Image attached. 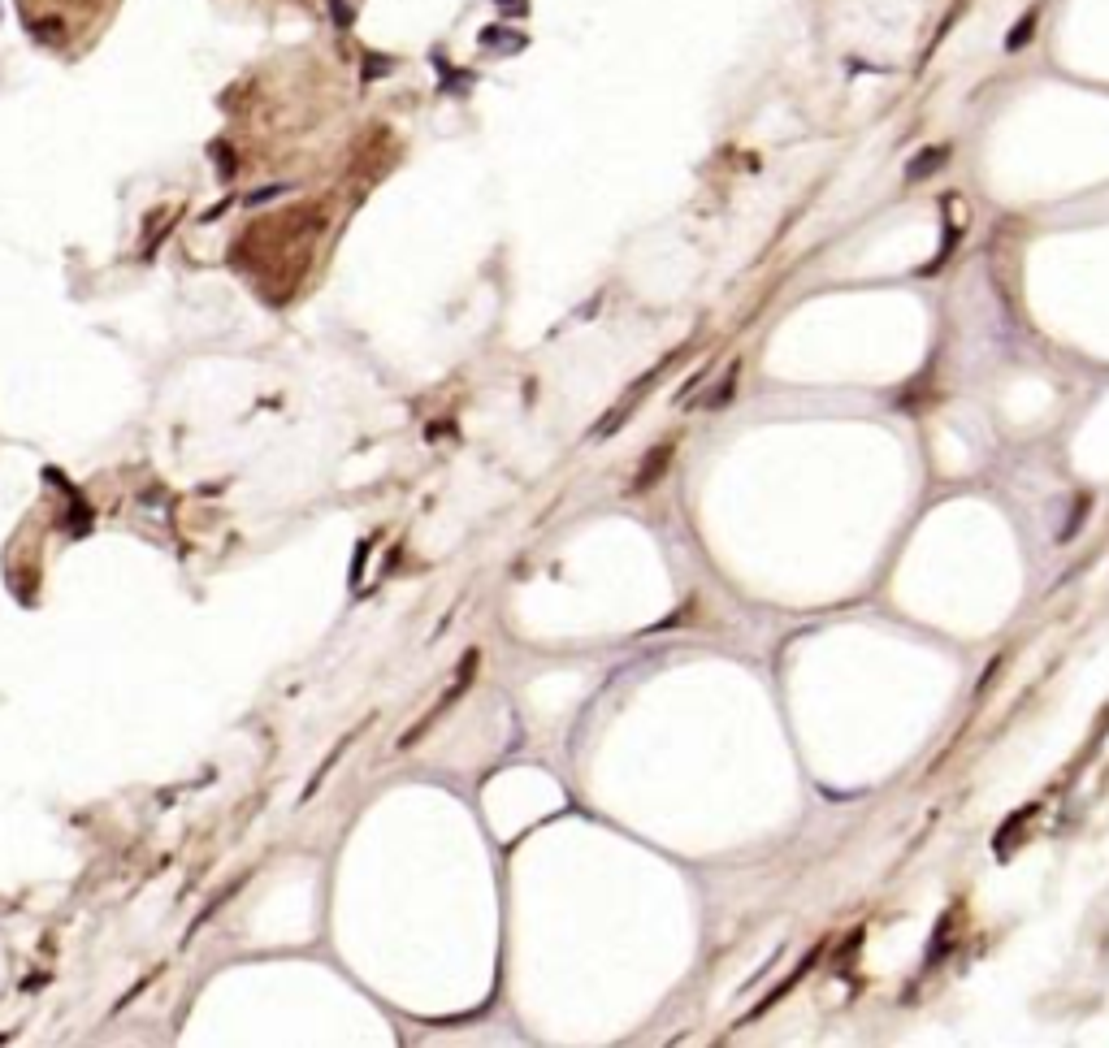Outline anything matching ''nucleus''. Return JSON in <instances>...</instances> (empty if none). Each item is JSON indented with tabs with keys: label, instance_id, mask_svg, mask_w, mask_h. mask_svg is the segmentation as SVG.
I'll return each instance as SVG.
<instances>
[{
	"label": "nucleus",
	"instance_id": "1",
	"mask_svg": "<svg viewBox=\"0 0 1109 1048\" xmlns=\"http://www.w3.org/2000/svg\"><path fill=\"white\" fill-rule=\"evenodd\" d=\"M672 451H676V447H672V442H663V447H655V451H650V455H646V464H642V468H637V481H633V494H642V490H650V486H655V481L663 477V468H668V460H672Z\"/></svg>",
	"mask_w": 1109,
	"mask_h": 1048
},
{
	"label": "nucleus",
	"instance_id": "2",
	"mask_svg": "<svg viewBox=\"0 0 1109 1048\" xmlns=\"http://www.w3.org/2000/svg\"><path fill=\"white\" fill-rule=\"evenodd\" d=\"M733 390H737V364H728V373H724V382H720V386H715V390H711V395H707V399H702V408H711V412H715V408H724V403H728V399H733Z\"/></svg>",
	"mask_w": 1109,
	"mask_h": 1048
}]
</instances>
